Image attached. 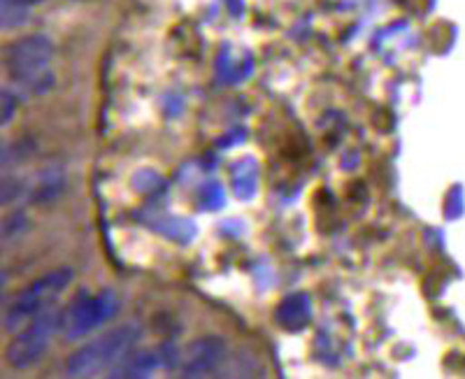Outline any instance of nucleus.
Here are the masks:
<instances>
[{
    "label": "nucleus",
    "mask_w": 465,
    "mask_h": 379,
    "mask_svg": "<svg viewBox=\"0 0 465 379\" xmlns=\"http://www.w3.org/2000/svg\"><path fill=\"white\" fill-rule=\"evenodd\" d=\"M140 340V326L135 324H124V326L110 328V331L95 335L94 340L74 349L65 358V374L74 379L98 377V374H110L124 358L133 352V347Z\"/></svg>",
    "instance_id": "nucleus-1"
},
{
    "label": "nucleus",
    "mask_w": 465,
    "mask_h": 379,
    "mask_svg": "<svg viewBox=\"0 0 465 379\" xmlns=\"http://www.w3.org/2000/svg\"><path fill=\"white\" fill-rule=\"evenodd\" d=\"M54 45L47 35H24L5 47V68L12 85L26 95L47 94L54 85Z\"/></svg>",
    "instance_id": "nucleus-2"
},
{
    "label": "nucleus",
    "mask_w": 465,
    "mask_h": 379,
    "mask_svg": "<svg viewBox=\"0 0 465 379\" xmlns=\"http://www.w3.org/2000/svg\"><path fill=\"white\" fill-rule=\"evenodd\" d=\"M122 303L114 291L105 289L98 294L80 291L61 312V333L68 343H77L82 337L91 335L107 322H112Z\"/></svg>",
    "instance_id": "nucleus-3"
},
{
    "label": "nucleus",
    "mask_w": 465,
    "mask_h": 379,
    "mask_svg": "<svg viewBox=\"0 0 465 379\" xmlns=\"http://www.w3.org/2000/svg\"><path fill=\"white\" fill-rule=\"evenodd\" d=\"M70 282H73V270L70 268L52 270V273L35 279V282H33L31 286H26V289L10 303V307H7L5 331L16 333L22 326H26L33 316L54 307V303L58 301V295L68 289Z\"/></svg>",
    "instance_id": "nucleus-4"
},
{
    "label": "nucleus",
    "mask_w": 465,
    "mask_h": 379,
    "mask_svg": "<svg viewBox=\"0 0 465 379\" xmlns=\"http://www.w3.org/2000/svg\"><path fill=\"white\" fill-rule=\"evenodd\" d=\"M58 331H61V312H56V307H49V310L33 316L26 326L15 333V337L7 344V364L15 370L33 368L47 354L49 344Z\"/></svg>",
    "instance_id": "nucleus-5"
},
{
    "label": "nucleus",
    "mask_w": 465,
    "mask_h": 379,
    "mask_svg": "<svg viewBox=\"0 0 465 379\" xmlns=\"http://www.w3.org/2000/svg\"><path fill=\"white\" fill-rule=\"evenodd\" d=\"M226 340L219 335H203L184 349L180 361L182 377H207L226 358Z\"/></svg>",
    "instance_id": "nucleus-6"
},
{
    "label": "nucleus",
    "mask_w": 465,
    "mask_h": 379,
    "mask_svg": "<svg viewBox=\"0 0 465 379\" xmlns=\"http://www.w3.org/2000/svg\"><path fill=\"white\" fill-rule=\"evenodd\" d=\"M159 368H180V354L173 347H156L143 349V352H131L122 364L110 373V377L122 379H143L152 377Z\"/></svg>",
    "instance_id": "nucleus-7"
},
{
    "label": "nucleus",
    "mask_w": 465,
    "mask_h": 379,
    "mask_svg": "<svg viewBox=\"0 0 465 379\" xmlns=\"http://www.w3.org/2000/svg\"><path fill=\"white\" fill-rule=\"evenodd\" d=\"M310 319H312V301L302 291L286 295L275 310V322L291 333L302 331L310 324Z\"/></svg>",
    "instance_id": "nucleus-8"
},
{
    "label": "nucleus",
    "mask_w": 465,
    "mask_h": 379,
    "mask_svg": "<svg viewBox=\"0 0 465 379\" xmlns=\"http://www.w3.org/2000/svg\"><path fill=\"white\" fill-rule=\"evenodd\" d=\"M65 191V173L58 165L45 168L37 173L35 182L31 185L26 195H31V201L35 205H45V203H54L58 195Z\"/></svg>",
    "instance_id": "nucleus-9"
},
{
    "label": "nucleus",
    "mask_w": 465,
    "mask_h": 379,
    "mask_svg": "<svg viewBox=\"0 0 465 379\" xmlns=\"http://www.w3.org/2000/svg\"><path fill=\"white\" fill-rule=\"evenodd\" d=\"M149 226L156 233L165 235L168 240H174V243H191L196 237L198 228L184 219V216H170V214H153L149 216Z\"/></svg>",
    "instance_id": "nucleus-10"
},
{
    "label": "nucleus",
    "mask_w": 465,
    "mask_h": 379,
    "mask_svg": "<svg viewBox=\"0 0 465 379\" xmlns=\"http://www.w3.org/2000/svg\"><path fill=\"white\" fill-rule=\"evenodd\" d=\"M256 177H259V168L252 156L242 158L232 165V194L247 201L256 194Z\"/></svg>",
    "instance_id": "nucleus-11"
},
{
    "label": "nucleus",
    "mask_w": 465,
    "mask_h": 379,
    "mask_svg": "<svg viewBox=\"0 0 465 379\" xmlns=\"http://www.w3.org/2000/svg\"><path fill=\"white\" fill-rule=\"evenodd\" d=\"M0 3H3V28H16L28 22L31 7L19 0H0Z\"/></svg>",
    "instance_id": "nucleus-12"
},
{
    "label": "nucleus",
    "mask_w": 465,
    "mask_h": 379,
    "mask_svg": "<svg viewBox=\"0 0 465 379\" xmlns=\"http://www.w3.org/2000/svg\"><path fill=\"white\" fill-rule=\"evenodd\" d=\"M226 203V194H223V186L219 182H207L201 189V205L205 210H219Z\"/></svg>",
    "instance_id": "nucleus-13"
},
{
    "label": "nucleus",
    "mask_w": 465,
    "mask_h": 379,
    "mask_svg": "<svg viewBox=\"0 0 465 379\" xmlns=\"http://www.w3.org/2000/svg\"><path fill=\"white\" fill-rule=\"evenodd\" d=\"M133 186L138 191H143V194H147V191L159 189L161 177L153 173V170H140V173H135V177H133Z\"/></svg>",
    "instance_id": "nucleus-14"
},
{
    "label": "nucleus",
    "mask_w": 465,
    "mask_h": 379,
    "mask_svg": "<svg viewBox=\"0 0 465 379\" xmlns=\"http://www.w3.org/2000/svg\"><path fill=\"white\" fill-rule=\"evenodd\" d=\"M28 231V219L24 214H12L5 219V226H3V235L5 240H15L22 233Z\"/></svg>",
    "instance_id": "nucleus-15"
},
{
    "label": "nucleus",
    "mask_w": 465,
    "mask_h": 379,
    "mask_svg": "<svg viewBox=\"0 0 465 379\" xmlns=\"http://www.w3.org/2000/svg\"><path fill=\"white\" fill-rule=\"evenodd\" d=\"M16 112V95L12 89H3V126H10V122L15 119Z\"/></svg>",
    "instance_id": "nucleus-16"
}]
</instances>
